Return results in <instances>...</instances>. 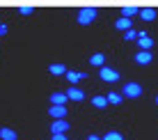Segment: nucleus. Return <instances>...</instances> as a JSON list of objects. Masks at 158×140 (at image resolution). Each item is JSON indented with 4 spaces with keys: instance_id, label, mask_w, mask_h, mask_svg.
<instances>
[{
    "instance_id": "18",
    "label": "nucleus",
    "mask_w": 158,
    "mask_h": 140,
    "mask_svg": "<svg viewBox=\"0 0 158 140\" xmlns=\"http://www.w3.org/2000/svg\"><path fill=\"white\" fill-rule=\"evenodd\" d=\"M140 12V7H122V16H126V19H131V16H135Z\"/></svg>"
},
{
    "instance_id": "6",
    "label": "nucleus",
    "mask_w": 158,
    "mask_h": 140,
    "mask_svg": "<svg viewBox=\"0 0 158 140\" xmlns=\"http://www.w3.org/2000/svg\"><path fill=\"white\" fill-rule=\"evenodd\" d=\"M67 131H69V122L67 120H53L51 133H67Z\"/></svg>"
},
{
    "instance_id": "7",
    "label": "nucleus",
    "mask_w": 158,
    "mask_h": 140,
    "mask_svg": "<svg viewBox=\"0 0 158 140\" xmlns=\"http://www.w3.org/2000/svg\"><path fill=\"white\" fill-rule=\"evenodd\" d=\"M64 94H67V99H69V101H83V99H85L83 90L73 87V85H71V87H69V90H67V92H64Z\"/></svg>"
},
{
    "instance_id": "19",
    "label": "nucleus",
    "mask_w": 158,
    "mask_h": 140,
    "mask_svg": "<svg viewBox=\"0 0 158 140\" xmlns=\"http://www.w3.org/2000/svg\"><path fill=\"white\" fill-rule=\"evenodd\" d=\"M101 140H124V136H122L119 131H108V133H106V136H103Z\"/></svg>"
},
{
    "instance_id": "1",
    "label": "nucleus",
    "mask_w": 158,
    "mask_h": 140,
    "mask_svg": "<svg viewBox=\"0 0 158 140\" xmlns=\"http://www.w3.org/2000/svg\"><path fill=\"white\" fill-rule=\"evenodd\" d=\"M96 14H99V9H96V7H80V9H78V16H76V21H78L80 25H89L92 21L96 19Z\"/></svg>"
},
{
    "instance_id": "14",
    "label": "nucleus",
    "mask_w": 158,
    "mask_h": 140,
    "mask_svg": "<svg viewBox=\"0 0 158 140\" xmlns=\"http://www.w3.org/2000/svg\"><path fill=\"white\" fill-rule=\"evenodd\" d=\"M48 71H51L53 76H64L67 67H64V64H60V62H55V64H51V67H48Z\"/></svg>"
},
{
    "instance_id": "2",
    "label": "nucleus",
    "mask_w": 158,
    "mask_h": 140,
    "mask_svg": "<svg viewBox=\"0 0 158 140\" xmlns=\"http://www.w3.org/2000/svg\"><path fill=\"white\" fill-rule=\"evenodd\" d=\"M122 96H126V99H138V96H142V85L140 83H124Z\"/></svg>"
},
{
    "instance_id": "23",
    "label": "nucleus",
    "mask_w": 158,
    "mask_h": 140,
    "mask_svg": "<svg viewBox=\"0 0 158 140\" xmlns=\"http://www.w3.org/2000/svg\"><path fill=\"white\" fill-rule=\"evenodd\" d=\"M2 35H7V25H2V23H0V37H2Z\"/></svg>"
},
{
    "instance_id": "20",
    "label": "nucleus",
    "mask_w": 158,
    "mask_h": 140,
    "mask_svg": "<svg viewBox=\"0 0 158 140\" xmlns=\"http://www.w3.org/2000/svg\"><path fill=\"white\" fill-rule=\"evenodd\" d=\"M124 39H126V41H135V39H138V32H135L133 28L124 30Z\"/></svg>"
},
{
    "instance_id": "17",
    "label": "nucleus",
    "mask_w": 158,
    "mask_h": 140,
    "mask_svg": "<svg viewBox=\"0 0 158 140\" xmlns=\"http://www.w3.org/2000/svg\"><path fill=\"white\" fill-rule=\"evenodd\" d=\"M106 99H108V104H112V106H119V104L124 101V96H122V94H117V92H110V94L106 96Z\"/></svg>"
},
{
    "instance_id": "15",
    "label": "nucleus",
    "mask_w": 158,
    "mask_h": 140,
    "mask_svg": "<svg viewBox=\"0 0 158 140\" xmlns=\"http://www.w3.org/2000/svg\"><path fill=\"white\" fill-rule=\"evenodd\" d=\"M103 62H106V55H103V53H94V55L89 57L92 67H103Z\"/></svg>"
},
{
    "instance_id": "4",
    "label": "nucleus",
    "mask_w": 158,
    "mask_h": 140,
    "mask_svg": "<svg viewBox=\"0 0 158 140\" xmlns=\"http://www.w3.org/2000/svg\"><path fill=\"white\" fill-rule=\"evenodd\" d=\"M138 46H140V51H151V46H154V39H151L147 32H138Z\"/></svg>"
},
{
    "instance_id": "16",
    "label": "nucleus",
    "mask_w": 158,
    "mask_h": 140,
    "mask_svg": "<svg viewBox=\"0 0 158 140\" xmlns=\"http://www.w3.org/2000/svg\"><path fill=\"white\" fill-rule=\"evenodd\" d=\"M92 106H94V108H106L108 99H106V96H101V94H96V96H92Z\"/></svg>"
},
{
    "instance_id": "3",
    "label": "nucleus",
    "mask_w": 158,
    "mask_h": 140,
    "mask_svg": "<svg viewBox=\"0 0 158 140\" xmlns=\"http://www.w3.org/2000/svg\"><path fill=\"white\" fill-rule=\"evenodd\" d=\"M99 76H101L103 83H117L119 71H115V69H110V67H99Z\"/></svg>"
},
{
    "instance_id": "22",
    "label": "nucleus",
    "mask_w": 158,
    "mask_h": 140,
    "mask_svg": "<svg viewBox=\"0 0 158 140\" xmlns=\"http://www.w3.org/2000/svg\"><path fill=\"white\" fill-rule=\"evenodd\" d=\"M51 140H67V136H64V133H53Z\"/></svg>"
},
{
    "instance_id": "24",
    "label": "nucleus",
    "mask_w": 158,
    "mask_h": 140,
    "mask_svg": "<svg viewBox=\"0 0 158 140\" xmlns=\"http://www.w3.org/2000/svg\"><path fill=\"white\" fill-rule=\"evenodd\" d=\"M87 140H101L99 136H87Z\"/></svg>"
},
{
    "instance_id": "5",
    "label": "nucleus",
    "mask_w": 158,
    "mask_h": 140,
    "mask_svg": "<svg viewBox=\"0 0 158 140\" xmlns=\"http://www.w3.org/2000/svg\"><path fill=\"white\" fill-rule=\"evenodd\" d=\"M48 115H51L53 120H64V117H67V106H55V104H51Z\"/></svg>"
},
{
    "instance_id": "25",
    "label": "nucleus",
    "mask_w": 158,
    "mask_h": 140,
    "mask_svg": "<svg viewBox=\"0 0 158 140\" xmlns=\"http://www.w3.org/2000/svg\"><path fill=\"white\" fill-rule=\"evenodd\" d=\"M156 106H158V96H156Z\"/></svg>"
},
{
    "instance_id": "11",
    "label": "nucleus",
    "mask_w": 158,
    "mask_h": 140,
    "mask_svg": "<svg viewBox=\"0 0 158 140\" xmlns=\"http://www.w3.org/2000/svg\"><path fill=\"white\" fill-rule=\"evenodd\" d=\"M67 94H64V92H53L51 94V104H55V106H64V104H67Z\"/></svg>"
},
{
    "instance_id": "8",
    "label": "nucleus",
    "mask_w": 158,
    "mask_h": 140,
    "mask_svg": "<svg viewBox=\"0 0 158 140\" xmlns=\"http://www.w3.org/2000/svg\"><path fill=\"white\" fill-rule=\"evenodd\" d=\"M64 78L73 85V83H78V80H85L87 74H83V71H69V69H67V71H64Z\"/></svg>"
},
{
    "instance_id": "13",
    "label": "nucleus",
    "mask_w": 158,
    "mask_h": 140,
    "mask_svg": "<svg viewBox=\"0 0 158 140\" xmlns=\"http://www.w3.org/2000/svg\"><path fill=\"white\" fill-rule=\"evenodd\" d=\"M0 138H2V140H19L16 131H12V129H7V126L0 129Z\"/></svg>"
},
{
    "instance_id": "12",
    "label": "nucleus",
    "mask_w": 158,
    "mask_h": 140,
    "mask_svg": "<svg viewBox=\"0 0 158 140\" xmlns=\"http://www.w3.org/2000/svg\"><path fill=\"white\" fill-rule=\"evenodd\" d=\"M115 28L124 32V30H128V28H133V25H131V19H126V16H119L117 23H115Z\"/></svg>"
},
{
    "instance_id": "21",
    "label": "nucleus",
    "mask_w": 158,
    "mask_h": 140,
    "mask_svg": "<svg viewBox=\"0 0 158 140\" xmlns=\"http://www.w3.org/2000/svg\"><path fill=\"white\" fill-rule=\"evenodd\" d=\"M32 12H35V7H30V5H23V7H19V14H23V16H30Z\"/></svg>"
},
{
    "instance_id": "9",
    "label": "nucleus",
    "mask_w": 158,
    "mask_h": 140,
    "mask_svg": "<svg viewBox=\"0 0 158 140\" xmlns=\"http://www.w3.org/2000/svg\"><path fill=\"white\" fill-rule=\"evenodd\" d=\"M138 14H140V19H142V21H154L156 16H158V12H156L154 7H142Z\"/></svg>"
},
{
    "instance_id": "10",
    "label": "nucleus",
    "mask_w": 158,
    "mask_h": 140,
    "mask_svg": "<svg viewBox=\"0 0 158 140\" xmlns=\"http://www.w3.org/2000/svg\"><path fill=\"white\" fill-rule=\"evenodd\" d=\"M135 62L142 64V67H144V64H149L151 62V53L149 51H138V53H135Z\"/></svg>"
}]
</instances>
